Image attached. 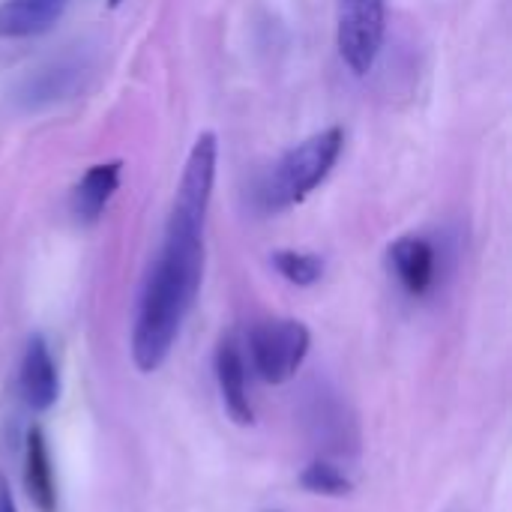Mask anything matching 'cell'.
<instances>
[{"mask_svg":"<svg viewBox=\"0 0 512 512\" xmlns=\"http://www.w3.org/2000/svg\"><path fill=\"white\" fill-rule=\"evenodd\" d=\"M216 159H219L216 135L201 132L189 150L174 195L162 252L138 300V315L132 330V360L141 372H156L168 360L195 306L201 273H204V219L213 198Z\"/></svg>","mask_w":512,"mask_h":512,"instance_id":"6da1fadb","label":"cell"},{"mask_svg":"<svg viewBox=\"0 0 512 512\" xmlns=\"http://www.w3.org/2000/svg\"><path fill=\"white\" fill-rule=\"evenodd\" d=\"M24 486L39 512L57 510V486H54V468H51V453L48 441L39 426L27 432V447H24Z\"/></svg>","mask_w":512,"mask_h":512,"instance_id":"52a82bcc","label":"cell"},{"mask_svg":"<svg viewBox=\"0 0 512 512\" xmlns=\"http://www.w3.org/2000/svg\"><path fill=\"white\" fill-rule=\"evenodd\" d=\"M0 512H18L15 498H12V492H9V486H6L3 477H0Z\"/></svg>","mask_w":512,"mask_h":512,"instance_id":"7c38bea8","label":"cell"},{"mask_svg":"<svg viewBox=\"0 0 512 512\" xmlns=\"http://www.w3.org/2000/svg\"><path fill=\"white\" fill-rule=\"evenodd\" d=\"M312 336L306 324L291 318H270L258 321L249 330V360L261 381L285 384L297 375L309 354Z\"/></svg>","mask_w":512,"mask_h":512,"instance_id":"3957f363","label":"cell"},{"mask_svg":"<svg viewBox=\"0 0 512 512\" xmlns=\"http://www.w3.org/2000/svg\"><path fill=\"white\" fill-rule=\"evenodd\" d=\"M387 0H339L336 9V42L339 54L354 75H366L384 42Z\"/></svg>","mask_w":512,"mask_h":512,"instance_id":"277c9868","label":"cell"},{"mask_svg":"<svg viewBox=\"0 0 512 512\" xmlns=\"http://www.w3.org/2000/svg\"><path fill=\"white\" fill-rule=\"evenodd\" d=\"M18 387H21V396H24L30 411H48V408H54V402L60 396L57 363H54L42 336H33L24 348Z\"/></svg>","mask_w":512,"mask_h":512,"instance_id":"5b68a950","label":"cell"},{"mask_svg":"<svg viewBox=\"0 0 512 512\" xmlns=\"http://www.w3.org/2000/svg\"><path fill=\"white\" fill-rule=\"evenodd\" d=\"M216 384L225 402V411L231 414L234 423L249 426L255 420L252 402H249V378H246V360L240 345L228 336L222 339L216 351Z\"/></svg>","mask_w":512,"mask_h":512,"instance_id":"8992f818","label":"cell"},{"mask_svg":"<svg viewBox=\"0 0 512 512\" xmlns=\"http://www.w3.org/2000/svg\"><path fill=\"white\" fill-rule=\"evenodd\" d=\"M108 3H111V6H120V3H123V0H108Z\"/></svg>","mask_w":512,"mask_h":512,"instance_id":"4fadbf2b","label":"cell"},{"mask_svg":"<svg viewBox=\"0 0 512 512\" xmlns=\"http://www.w3.org/2000/svg\"><path fill=\"white\" fill-rule=\"evenodd\" d=\"M390 264L408 294H426L435 282V249L420 237H402L390 246Z\"/></svg>","mask_w":512,"mask_h":512,"instance_id":"ba28073f","label":"cell"},{"mask_svg":"<svg viewBox=\"0 0 512 512\" xmlns=\"http://www.w3.org/2000/svg\"><path fill=\"white\" fill-rule=\"evenodd\" d=\"M54 3H63V6H66V0H54Z\"/></svg>","mask_w":512,"mask_h":512,"instance_id":"5bb4252c","label":"cell"},{"mask_svg":"<svg viewBox=\"0 0 512 512\" xmlns=\"http://www.w3.org/2000/svg\"><path fill=\"white\" fill-rule=\"evenodd\" d=\"M117 183H120V162L93 165L72 192V213L81 222H96L105 204L111 201V195L117 192Z\"/></svg>","mask_w":512,"mask_h":512,"instance_id":"9c48e42d","label":"cell"},{"mask_svg":"<svg viewBox=\"0 0 512 512\" xmlns=\"http://www.w3.org/2000/svg\"><path fill=\"white\" fill-rule=\"evenodd\" d=\"M345 144V132L339 126L324 129L312 138H306L303 144H297L294 150L285 153V159L276 165L270 183L264 186V201L270 210H282L291 204H300L303 198H309L333 171L339 153Z\"/></svg>","mask_w":512,"mask_h":512,"instance_id":"7a4b0ae2","label":"cell"},{"mask_svg":"<svg viewBox=\"0 0 512 512\" xmlns=\"http://www.w3.org/2000/svg\"><path fill=\"white\" fill-rule=\"evenodd\" d=\"M273 267H276L291 285H300V288L315 285V282L321 279V273H324L321 258H315V255H309V252H294V249L276 252V255H273Z\"/></svg>","mask_w":512,"mask_h":512,"instance_id":"30bf717a","label":"cell"},{"mask_svg":"<svg viewBox=\"0 0 512 512\" xmlns=\"http://www.w3.org/2000/svg\"><path fill=\"white\" fill-rule=\"evenodd\" d=\"M300 483H303L309 492H318V495H348V492L354 489V483L348 480V474H345L342 468L324 462V459H321V462H312V465L303 471Z\"/></svg>","mask_w":512,"mask_h":512,"instance_id":"8fae6325","label":"cell"}]
</instances>
